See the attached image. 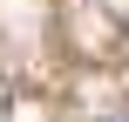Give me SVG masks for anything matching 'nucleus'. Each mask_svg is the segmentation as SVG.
<instances>
[{
	"label": "nucleus",
	"instance_id": "f257e3e1",
	"mask_svg": "<svg viewBox=\"0 0 129 122\" xmlns=\"http://www.w3.org/2000/svg\"><path fill=\"white\" fill-rule=\"evenodd\" d=\"M102 122H129V109H109V115H102Z\"/></svg>",
	"mask_w": 129,
	"mask_h": 122
}]
</instances>
